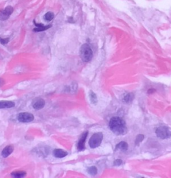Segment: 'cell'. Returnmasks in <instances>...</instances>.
Here are the masks:
<instances>
[{"label": "cell", "mask_w": 171, "mask_h": 178, "mask_svg": "<svg viewBox=\"0 0 171 178\" xmlns=\"http://www.w3.org/2000/svg\"><path fill=\"white\" fill-rule=\"evenodd\" d=\"M54 13L52 12H49L46 13L44 16V19L47 21H52L54 19Z\"/></svg>", "instance_id": "16"}, {"label": "cell", "mask_w": 171, "mask_h": 178, "mask_svg": "<svg viewBox=\"0 0 171 178\" xmlns=\"http://www.w3.org/2000/svg\"><path fill=\"white\" fill-rule=\"evenodd\" d=\"M128 148V145L127 143L124 142H122L116 145V150H117V149H120V150L121 151H127Z\"/></svg>", "instance_id": "13"}, {"label": "cell", "mask_w": 171, "mask_h": 178, "mask_svg": "<svg viewBox=\"0 0 171 178\" xmlns=\"http://www.w3.org/2000/svg\"><path fill=\"white\" fill-rule=\"evenodd\" d=\"M13 12H14V8L12 6H8L4 10L0 11V20H7L11 15L12 14Z\"/></svg>", "instance_id": "6"}, {"label": "cell", "mask_w": 171, "mask_h": 178, "mask_svg": "<svg viewBox=\"0 0 171 178\" xmlns=\"http://www.w3.org/2000/svg\"><path fill=\"white\" fill-rule=\"evenodd\" d=\"M88 134V133L87 131L85 132V133L82 134V137L80 138V139L78 144V145H77L78 149L79 151H83L84 149H85V142H86V138H87Z\"/></svg>", "instance_id": "8"}, {"label": "cell", "mask_w": 171, "mask_h": 178, "mask_svg": "<svg viewBox=\"0 0 171 178\" xmlns=\"http://www.w3.org/2000/svg\"><path fill=\"white\" fill-rule=\"evenodd\" d=\"M144 137L143 135L139 134V135H138L137 137H136V142H135L136 144V145H138L140 142H142V140H144Z\"/></svg>", "instance_id": "19"}, {"label": "cell", "mask_w": 171, "mask_h": 178, "mask_svg": "<svg viewBox=\"0 0 171 178\" xmlns=\"http://www.w3.org/2000/svg\"><path fill=\"white\" fill-rule=\"evenodd\" d=\"M156 134L157 136L162 140L168 139L171 138V131L168 127L161 126L157 128L156 130Z\"/></svg>", "instance_id": "4"}, {"label": "cell", "mask_w": 171, "mask_h": 178, "mask_svg": "<svg viewBox=\"0 0 171 178\" xmlns=\"http://www.w3.org/2000/svg\"><path fill=\"white\" fill-rule=\"evenodd\" d=\"M9 42H10L9 38H0V43H1L2 45L8 44Z\"/></svg>", "instance_id": "20"}, {"label": "cell", "mask_w": 171, "mask_h": 178, "mask_svg": "<svg viewBox=\"0 0 171 178\" xmlns=\"http://www.w3.org/2000/svg\"><path fill=\"white\" fill-rule=\"evenodd\" d=\"M134 97H135V95L133 94V93H128V94L124 97V101L126 102V103H129V102H130L133 100Z\"/></svg>", "instance_id": "15"}, {"label": "cell", "mask_w": 171, "mask_h": 178, "mask_svg": "<svg viewBox=\"0 0 171 178\" xmlns=\"http://www.w3.org/2000/svg\"><path fill=\"white\" fill-rule=\"evenodd\" d=\"M45 101L42 98H37L34 99L32 103V107L35 110H41L45 106Z\"/></svg>", "instance_id": "7"}, {"label": "cell", "mask_w": 171, "mask_h": 178, "mask_svg": "<svg viewBox=\"0 0 171 178\" xmlns=\"http://www.w3.org/2000/svg\"><path fill=\"white\" fill-rule=\"evenodd\" d=\"M89 97H90V99L91 102H92V103H97V97H96V95L95 93L92 92V91H90V93H89Z\"/></svg>", "instance_id": "17"}, {"label": "cell", "mask_w": 171, "mask_h": 178, "mask_svg": "<svg viewBox=\"0 0 171 178\" xmlns=\"http://www.w3.org/2000/svg\"><path fill=\"white\" fill-rule=\"evenodd\" d=\"M109 127L114 134L117 136L126 133V122L120 117H113L109 121Z\"/></svg>", "instance_id": "1"}, {"label": "cell", "mask_w": 171, "mask_h": 178, "mask_svg": "<svg viewBox=\"0 0 171 178\" xmlns=\"http://www.w3.org/2000/svg\"><path fill=\"white\" fill-rule=\"evenodd\" d=\"M52 27L51 25H46V26H42V27H36V28H34V31L36 32H39V31H44L45 30H47V29H49V28H50Z\"/></svg>", "instance_id": "14"}, {"label": "cell", "mask_w": 171, "mask_h": 178, "mask_svg": "<svg viewBox=\"0 0 171 178\" xmlns=\"http://www.w3.org/2000/svg\"><path fill=\"white\" fill-rule=\"evenodd\" d=\"M3 84H4V80L3 79H1V78H0V87L3 86Z\"/></svg>", "instance_id": "22"}, {"label": "cell", "mask_w": 171, "mask_h": 178, "mask_svg": "<svg viewBox=\"0 0 171 178\" xmlns=\"http://www.w3.org/2000/svg\"><path fill=\"white\" fill-rule=\"evenodd\" d=\"M54 155L57 158H63L68 155V153L66 151L61 149H56L54 150Z\"/></svg>", "instance_id": "11"}, {"label": "cell", "mask_w": 171, "mask_h": 178, "mask_svg": "<svg viewBox=\"0 0 171 178\" xmlns=\"http://www.w3.org/2000/svg\"><path fill=\"white\" fill-rule=\"evenodd\" d=\"M121 164H122V160H116L115 162H114V165H115V166H120Z\"/></svg>", "instance_id": "21"}, {"label": "cell", "mask_w": 171, "mask_h": 178, "mask_svg": "<svg viewBox=\"0 0 171 178\" xmlns=\"http://www.w3.org/2000/svg\"><path fill=\"white\" fill-rule=\"evenodd\" d=\"M103 139V134L100 133L94 134L91 137L89 141V145L91 148H96L101 144Z\"/></svg>", "instance_id": "3"}, {"label": "cell", "mask_w": 171, "mask_h": 178, "mask_svg": "<svg viewBox=\"0 0 171 178\" xmlns=\"http://www.w3.org/2000/svg\"><path fill=\"white\" fill-rule=\"evenodd\" d=\"M88 173H89L90 175H96V173H97V169H96V167L92 166V167H90V168H88Z\"/></svg>", "instance_id": "18"}, {"label": "cell", "mask_w": 171, "mask_h": 178, "mask_svg": "<svg viewBox=\"0 0 171 178\" xmlns=\"http://www.w3.org/2000/svg\"><path fill=\"white\" fill-rule=\"evenodd\" d=\"M34 119V116L27 112L20 113L18 116V120L21 123H29Z\"/></svg>", "instance_id": "5"}, {"label": "cell", "mask_w": 171, "mask_h": 178, "mask_svg": "<svg viewBox=\"0 0 171 178\" xmlns=\"http://www.w3.org/2000/svg\"><path fill=\"white\" fill-rule=\"evenodd\" d=\"M27 173L24 171H14L11 173V175L14 177H17V178H21V177H24L26 176Z\"/></svg>", "instance_id": "12"}, {"label": "cell", "mask_w": 171, "mask_h": 178, "mask_svg": "<svg viewBox=\"0 0 171 178\" xmlns=\"http://www.w3.org/2000/svg\"><path fill=\"white\" fill-rule=\"evenodd\" d=\"M80 53L81 59L84 62H88L92 59V50L90 47V45L86 44V43L82 45Z\"/></svg>", "instance_id": "2"}, {"label": "cell", "mask_w": 171, "mask_h": 178, "mask_svg": "<svg viewBox=\"0 0 171 178\" xmlns=\"http://www.w3.org/2000/svg\"><path fill=\"white\" fill-rule=\"evenodd\" d=\"M15 103L11 101H0V109H9L14 107Z\"/></svg>", "instance_id": "10"}, {"label": "cell", "mask_w": 171, "mask_h": 178, "mask_svg": "<svg viewBox=\"0 0 171 178\" xmlns=\"http://www.w3.org/2000/svg\"><path fill=\"white\" fill-rule=\"evenodd\" d=\"M14 150V147L12 145H9L6 146L5 148H3L1 152V155L3 157H8L11 153H12L13 151Z\"/></svg>", "instance_id": "9"}]
</instances>
